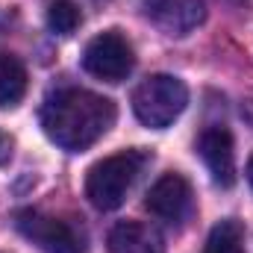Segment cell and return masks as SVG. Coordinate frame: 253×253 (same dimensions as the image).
Segmentation results:
<instances>
[{"mask_svg": "<svg viewBox=\"0 0 253 253\" xmlns=\"http://www.w3.org/2000/svg\"><path fill=\"white\" fill-rule=\"evenodd\" d=\"M144 206L156 218H162L168 224H183L191 215V209H194V194H191L189 180L183 174H174V171L171 174H162L150 186Z\"/></svg>", "mask_w": 253, "mask_h": 253, "instance_id": "obj_6", "label": "cell"}, {"mask_svg": "<svg viewBox=\"0 0 253 253\" xmlns=\"http://www.w3.org/2000/svg\"><path fill=\"white\" fill-rule=\"evenodd\" d=\"M203 253H245V227L236 218H224L212 227Z\"/></svg>", "mask_w": 253, "mask_h": 253, "instance_id": "obj_11", "label": "cell"}, {"mask_svg": "<svg viewBox=\"0 0 253 253\" xmlns=\"http://www.w3.org/2000/svg\"><path fill=\"white\" fill-rule=\"evenodd\" d=\"M197 150H200V159L206 162L215 186L233 189L236 186V144H233V132L227 126H209V129L200 132Z\"/></svg>", "mask_w": 253, "mask_h": 253, "instance_id": "obj_7", "label": "cell"}, {"mask_svg": "<svg viewBox=\"0 0 253 253\" xmlns=\"http://www.w3.org/2000/svg\"><path fill=\"white\" fill-rule=\"evenodd\" d=\"M83 24V15L77 9L74 0H53L47 6V27L59 36H71L77 27Z\"/></svg>", "mask_w": 253, "mask_h": 253, "instance_id": "obj_12", "label": "cell"}, {"mask_svg": "<svg viewBox=\"0 0 253 253\" xmlns=\"http://www.w3.org/2000/svg\"><path fill=\"white\" fill-rule=\"evenodd\" d=\"M9 156H12V138L6 132H0V165L9 162Z\"/></svg>", "mask_w": 253, "mask_h": 253, "instance_id": "obj_13", "label": "cell"}, {"mask_svg": "<svg viewBox=\"0 0 253 253\" xmlns=\"http://www.w3.org/2000/svg\"><path fill=\"white\" fill-rule=\"evenodd\" d=\"M132 65H135L132 44L118 30L94 36L85 44V53H83V68L91 77L103 80V83H121V80H126L132 74Z\"/></svg>", "mask_w": 253, "mask_h": 253, "instance_id": "obj_5", "label": "cell"}, {"mask_svg": "<svg viewBox=\"0 0 253 253\" xmlns=\"http://www.w3.org/2000/svg\"><path fill=\"white\" fill-rule=\"evenodd\" d=\"M27 94V68L18 56L0 53V109H12Z\"/></svg>", "mask_w": 253, "mask_h": 253, "instance_id": "obj_10", "label": "cell"}, {"mask_svg": "<svg viewBox=\"0 0 253 253\" xmlns=\"http://www.w3.org/2000/svg\"><path fill=\"white\" fill-rule=\"evenodd\" d=\"M150 162L147 150H121L112 153L100 162H94L85 174V197L94 209L100 212H112L126 200V191L132 189V183L138 180V174L144 171V165Z\"/></svg>", "mask_w": 253, "mask_h": 253, "instance_id": "obj_2", "label": "cell"}, {"mask_svg": "<svg viewBox=\"0 0 253 253\" xmlns=\"http://www.w3.org/2000/svg\"><path fill=\"white\" fill-rule=\"evenodd\" d=\"M115 103L88 88H59L42 106V129L62 150L83 153L115 124Z\"/></svg>", "mask_w": 253, "mask_h": 253, "instance_id": "obj_1", "label": "cell"}, {"mask_svg": "<svg viewBox=\"0 0 253 253\" xmlns=\"http://www.w3.org/2000/svg\"><path fill=\"white\" fill-rule=\"evenodd\" d=\"M109 253H165L162 236L141 221H121L109 230Z\"/></svg>", "mask_w": 253, "mask_h": 253, "instance_id": "obj_9", "label": "cell"}, {"mask_svg": "<svg viewBox=\"0 0 253 253\" xmlns=\"http://www.w3.org/2000/svg\"><path fill=\"white\" fill-rule=\"evenodd\" d=\"M15 227L44 253H83L85 251L83 233L71 221H62L56 215H44V212H36V209H21L15 215Z\"/></svg>", "mask_w": 253, "mask_h": 253, "instance_id": "obj_4", "label": "cell"}, {"mask_svg": "<svg viewBox=\"0 0 253 253\" xmlns=\"http://www.w3.org/2000/svg\"><path fill=\"white\" fill-rule=\"evenodd\" d=\"M227 3H236V6H242V3H248V0H227Z\"/></svg>", "mask_w": 253, "mask_h": 253, "instance_id": "obj_15", "label": "cell"}, {"mask_svg": "<svg viewBox=\"0 0 253 253\" xmlns=\"http://www.w3.org/2000/svg\"><path fill=\"white\" fill-rule=\"evenodd\" d=\"M186 106H189V88L180 77L171 74H153L141 80L132 91V112L150 129L171 126Z\"/></svg>", "mask_w": 253, "mask_h": 253, "instance_id": "obj_3", "label": "cell"}, {"mask_svg": "<svg viewBox=\"0 0 253 253\" xmlns=\"http://www.w3.org/2000/svg\"><path fill=\"white\" fill-rule=\"evenodd\" d=\"M144 12L165 36H189L206 18L200 0H147Z\"/></svg>", "mask_w": 253, "mask_h": 253, "instance_id": "obj_8", "label": "cell"}, {"mask_svg": "<svg viewBox=\"0 0 253 253\" xmlns=\"http://www.w3.org/2000/svg\"><path fill=\"white\" fill-rule=\"evenodd\" d=\"M248 180H251V186H253V159L248 162Z\"/></svg>", "mask_w": 253, "mask_h": 253, "instance_id": "obj_14", "label": "cell"}]
</instances>
